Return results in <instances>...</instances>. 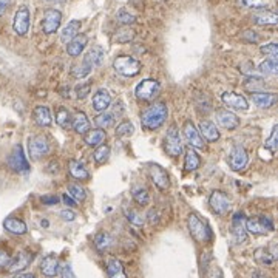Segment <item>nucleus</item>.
I'll return each instance as SVG.
<instances>
[{
  "mask_svg": "<svg viewBox=\"0 0 278 278\" xmlns=\"http://www.w3.org/2000/svg\"><path fill=\"white\" fill-rule=\"evenodd\" d=\"M168 116V108L164 102H153L141 113V124L147 130L160 128Z\"/></svg>",
  "mask_w": 278,
  "mask_h": 278,
  "instance_id": "nucleus-1",
  "label": "nucleus"
},
{
  "mask_svg": "<svg viewBox=\"0 0 278 278\" xmlns=\"http://www.w3.org/2000/svg\"><path fill=\"white\" fill-rule=\"evenodd\" d=\"M187 226L192 236L198 243H208L213 238V232L210 227H208V224L193 212L187 216Z\"/></svg>",
  "mask_w": 278,
  "mask_h": 278,
  "instance_id": "nucleus-2",
  "label": "nucleus"
},
{
  "mask_svg": "<svg viewBox=\"0 0 278 278\" xmlns=\"http://www.w3.org/2000/svg\"><path fill=\"white\" fill-rule=\"evenodd\" d=\"M160 93H161V84L156 79H144L135 88V96L139 101H145V102L155 101L160 96Z\"/></svg>",
  "mask_w": 278,
  "mask_h": 278,
  "instance_id": "nucleus-3",
  "label": "nucleus"
},
{
  "mask_svg": "<svg viewBox=\"0 0 278 278\" xmlns=\"http://www.w3.org/2000/svg\"><path fill=\"white\" fill-rule=\"evenodd\" d=\"M113 68L121 76L132 77L141 71V62L132 56H117L113 61Z\"/></svg>",
  "mask_w": 278,
  "mask_h": 278,
  "instance_id": "nucleus-4",
  "label": "nucleus"
},
{
  "mask_svg": "<svg viewBox=\"0 0 278 278\" xmlns=\"http://www.w3.org/2000/svg\"><path fill=\"white\" fill-rule=\"evenodd\" d=\"M6 162H8V167L16 173H28L29 172V162L26 160V155L21 144H16L13 147Z\"/></svg>",
  "mask_w": 278,
  "mask_h": 278,
  "instance_id": "nucleus-5",
  "label": "nucleus"
},
{
  "mask_svg": "<svg viewBox=\"0 0 278 278\" xmlns=\"http://www.w3.org/2000/svg\"><path fill=\"white\" fill-rule=\"evenodd\" d=\"M249 164V155L241 144H233L229 153V165L233 172H243Z\"/></svg>",
  "mask_w": 278,
  "mask_h": 278,
  "instance_id": "nucleus-6",
  "label": "nucleus"
},
{
  "mask_svg": "<svg viewBox=\"0 0 278 278\" xmlns=\"http://www.w3.org/2000/svg\"><path fill=\"white\" fill-rule=\"evenodd\" d=\"M164 147L165 152L170 156H180L183 153V141H181V135L178 132L176 125H170V128L165 133L164 139Z\"/></svg>",
  "mask_w": 278,
  "mask_h": 278,
  "instance_id": "nucleus-7",
  "label": "nucleus"
},
{
  "mask_svg": "<svg viewBox=\"0 0 278 278\" xmlns=\"http://www.w3.org/2000/svg\"><path fill=\"white\" fill-rule=\"evenodd\" d=\"M28 152L33 160H41L49 153V142L42 135L31 136L28 139Z\"/></svg>",
  "mask_w": 278,
  "mask_h": 278,
  "instance_id": "nucleus-8",
  "label": "nucleus"
},
{
  "mask_svg": "<svg viewBox=\"0 0 278 278\" xmlns=\"http://www.w3.org/2000/svg\"><path fill=\"white\" fill-rule=\"evenodd\" d=\"M208 204H210L212 210L216 215H226V213H229V210L232 208V203H231L229 195H226L221 190L212 192L210 198H208Z\"/></svg>",
  "mask_w": 278,
  "mask_h": 278,
  "instance_id": "nucleus-9",
  "label": "nucleus"
},
{
  "mask_svg": "<svg viewBox=\"0 0 278 278\" xmlns=\"http://www.w3.org/2000/svg\"><path fill=\"white\" fill-rule=\"evenodd\" d=\"M148 173L153 184L160 188V190H167L170 187V176H168L165 168H162L160 164H150L148 165Z\"/></svg>",
  "mask_w": 278,
  "mask_h": 278,
  "instance_id": "nucleus-10",
  "label": "nucleus"
},
{
  "mask_svg": "<svg viewBox=\"0 0 278 278\" xmlns=\"http://www.w3.org/2000/svg\"><path fill=\"white\" fill-rule=\"evenodd\" d=\"M62 23V13L59 9H46L44 14V21H42V29L45 34H53L56 33L59 26Z\"/></svg>",
  "mask_w": 278,
  "mask_h": 278,
  "instance_id": "nucleus-11",
  "label": "nucleus"
},
{
  "mask_svg": "<svg viewBox=\"0 0 278 278\" xmlns=\"http://www.w3.org/2000/svg\"><path fill=\"white\" fill-rule=\"evenodd\" d=\"M33 258H34V255L31 252L22 251V252H19L14 258L9 260V263H8V266L5 267V269L8 272H11V274H17V272L26 269V267L29 266V263L33 261Z\"/></svg>",
  "mask_w": 278,
  "mask_h": 278,
  "instance_id": "nucleus-12",
  "label": "nucleus"
},
{
  "mask_svg": "<svg viewBox=\"0 0 278 278\" xmlns=\"http://www.w3.org/2000/svg\"><path fill=\"white\" fill-rule=\"evenodd\" d=\"M183 133L184 138L187 139V142L190 144V147L195 148H200V150H204L206 145H204V139L200 135V130L195 127V124L192 121H185L184 127H183Z\"/></svg>",
  "mask_w": 278,
  "mask_h": 278,
  "instance_id": "nucleus-13",
  "label": "nucleus"
},
{
  "mask_svg": "<svg viewBox=\"0 0 278 278\" xmlns=\"http://www.w3.org/2000/svg\"><path fill=\"white\" fill-rule=\"evenodd\" d=\"M216 124L220 127H224L227 130H235L236 127H240L241 121L235 113H232L227 108H218L216 110Z\"/></svg>",
  "mask_w": 278,
  "mask_h": 278,
  "instance_id": "nucleus-14",
  "label": "nucleus"
},
{
  "mask_svg": "<svg viewBox=\"0 0 278 278\" xmlns=\"http://www.w3.org/2000/svg\"><path fill=\"white\" fill-rule=\"evenodd\" d=\"M13 28L16 34L19 36H25L29 29V9L26 6H21L14 14V21H13Z\"/></svg>",
  "mask_w": 278,
  "mask_h": 278,
  "instance_id": "nucleus-15",
  "label": "nucleus"
},
{
  "mask_svg": "<svg viewBox=\"0 0 278 278\" xmlns=\"http://www.w3.org/2000/svg\"><path fill=\"white\" fill-rule=\"evenodd\" d=\"M232 235L236 243L246 241V215L244 212H236L232 218Z\"/></svg>",
  "mask_w": 278,
  "mask_h": 278,
  "instance_id": "nucleus-16",
  "label": "nucleus"
},
{
  "mask_svg": "<svg viewBox=\"0 0 278 278\" xmlns=\"http://www.w3.org/2000/svg\"><path fill=\"white\" fill-rule=\"evenodd\" d=\"M221 101L224 102V105H227L229 108H233V110H243L246 112L249 108V102L246 101V97L238 94V93H232V92H226L221 94Z\"/></svg>",
  "mask_w": 278,
  "mask_h": 278,
  "instance_id": "nucleus-17",
  "label": "nucleus"
},
{
  "mask_svg": "<svg viewBox=\"0 0 278 278\" xmlns=\"http://www.w3.org/2000/svg\"><path fill=\"white\" fill-rule=\"evenodd\" d=\"M252 102L260 107V108H271L277 104L278 96L277 93H269V92H261V93H251Z\"/></svg>",
  "mask_w": 278,
  "mask_h": 278,
  "instance_id": "nucleus-18",
  "label": "nucleus"
},
{
  "mask_svg": "<svg viewBox=\"0 0 278 278\" xmlns=\"http://www.w3.org/2000/svg\"><path fill=\"white\" fill-rule=\"evenodd\" d=\"M112 105V96L108 93L105 88H101L93 94V102L92 107L94 108L96 112H105L108 107Z\"/></svg>",
  "mask_w": 278,
  "mask_h": 278,
  "instance_id": "nucleus-19",
  "label": "nucleus"
},
{
  "mask_svg": "<svg viewBox=\"0 0 278 278\" xmlns=\"http://www.w3.org/2000/svg\"><path fill=\"white\" fill-rule=\"evenodd\" d=\"M33 117H34V122L39 127H49L53 124L51 112H49V108L45 105H37L33 110Z\"/></svg>",
  "mask_w": 278,
  "mask_h": 278,
  "instance_id": "nucleus-20",
  "label": "nucleus"
},
{
  "mask_svg": "<svg viewBox=\"0 0 278 278\" xmlns=\"http://www.w3.org/2000/svg\"><path fill=\"white\" fill-rule=\"evenodd\" d=\"M87 44H88V37L85 34H81V36L77 34L71 42L67 44V53L71 56V57L81 56V53L85 49Z\"/></svg>",
  "mask_w": 278,
  "mask_h": 278,
  "instance_id": "nucleus-21",
  "label": "nucleus"
},
{
  "mask_svg": "<svg viewBox=\"0 0 278 278\" xmlns=\"http://www.w3.org/2000/svg\"><path fill=\"white\" fill-rule=\"evenodd\" d=\"M200 135L203 139H207L208 142H215L220 139V130L212 121H203L200 124Z\"/></svg>",
  "mask_w": 278,
  "mask_h": 278,
  "instance_id": "nucleus-22",
  "label": "nucleus"
},
{
  "mask_svg": "<svg viewBox=\"0 0 278 278\" xmlns=\"http://www.w3.org/2000/svg\"><path fill=\"white\" fill-rule=\"evenodd\" d=\"M41 271L44 275L53 278L59 274V260L56 255H46L41 263Z\"/></svg>",
  "mask_w": 278,
  "mask_h": 278,
  "instance_id": "nucleus-23",
  "label": "nucleus"
},
{
  "mask_svg": "<svg viewBox=\"0 0 278 278\" xmlns=\"http://www.w3.org/2000/svg\"><path fill=\"white\" fill-rule=\"evenodd\" d=\"M3 227L9 233H14V235H25L28 231L26 224L22 220H19V218H14V216H8L3 221Z\"/></svg>",
  "mask_w": 278,
  "mask_h": 278,
  "instance_id": "nucleus-24",
  "label": "nucleus"
},
{
  "mask_svg": "<svg viewBox=\"0 0 278 278\" xmlns=\"http://www.w3.org/2000/svg\"><path fill=\"white\" fill-rule=\"evenodd\" d=\"M71 127L77 135H85L90 130V121H88V117L84 112H79L71 119Z\"/></svg>",
  "mask_w": 278,
  "mask_h": 278,
  "instance_id": "nucleus-25",
  "label": "nucleus"
},
{
  "mask_svg": "<svg viewBox=\"0 0 278 278\" xmlns=\"http://www.w3.org/2000/svg\"><path fill=\"white\" fill-rule=\"evenodd\" d=\"M79 29H81V21H70V22L62 28L61 41H62L64 44L71 42L73 39L79 34Z\"/></svg>",
  "mask_w": 278,
  "mask_h": 278,
  "instance_id": "nucleus-26",
  "label": "nucleus"
},
{
  "mask_svg": "<svg viewBox=\"0 0 278 278\" xmlns=\"http://www.w3.org/2000/svg\"><path fill=\"white\" fill-rule=\"evenodd\" d=\"M107 133L105 130H101V128H94V130H88L84 136V141L87 145L90 147H99L102 145V142L105 141Z\"/></svg>",
  "mask_w": 278,
  "mask_h": 278,
  "instance_id": "nucleus-27",
  "label": "nucleus"
},
{
  "mask_svg": "<svg viewBox=\"0 0 278 278\" xmlns=\"http://www.w3.org/2000/svg\"><path fill=\"white\" fill-rule=\"evenodd\" d=\"M107 274H108V278H128L122 263L119 261L117 258H110V260H108Z\"/></svg>",
  "mask_w": 278,
  "mask_h": 278,
  "instance_id": "nucleus-28",
  "label": "nucleus"
},
{
  "mask_svg": "<svg viewBox=\"0 0 278 278\" xmlns=\"http://www.w3.org/2000/svg\"><path fill=\"white\" fill-rule=\"evenodd\" d=\"M68 170H70V175H71L74 180H79V181H85L90 178V173H88V170L84 167L82 162L79 161H70L68 162Z\"/></svg>",
  "mask_w": 278,
  "mask_h": 278,
  "instance_id": "nucleus-29",
  "label": "nucleus"
},
{
  "mask_svg": "<svg viewBox=\"0 0 278 278\" xmlns=\"http://www.w3.org/2000/svg\"><path fill=\"white\" fill-rule=\"evenodd\" d=\"M200 165H201V158L190 147L188 150H185V155H184V167H185V170L187 172H195L196 168H200Z\"/></svg>",
  "mask_w": 278,
  "mask_h": 278,
  "instance_id": "nucleus-30",
  "label": "nucleus"
},
{
  "mask_svg": "<svg viewBox=\"0 0 278 278\" xmlns=\"http://www.w3.org/2000/svg\"><path fill=\"white\" fill-rule=\"evenodd\" d=\"M102 59H104V49L101 46H93V48H90V51L85 54L82 62H85L87 65H90L93 68V67L101 65Z\"/></svg>",
  "mask_w": 278,
  "mask_h": 278,
  "instance_id": "nucleus-31",
  "label": "nucleus"
},
{
  "mask_svg": "<svg viewBox=\"0 0 278 278\" xmlns=\"http://www.w3.org/2000/svg\"><path fill=\"white\" fill-rule=\"evenodd\" d=\"M246 232L254 235H267L269 231L263 226L260 218H246Z\"/></svg>",
  "mask_w": 278,
  "mask_h": 278,
  "instance_id": "nucleus-32",
  "label": "nucleus"
},
{
  "mask_svg": "<svg viewBox=\"0 0 278 278\" xmlns=\"http://www.w3.org/2000/svg\"><path fill=\"white\" fill-rule=\"evenodd\" d=\"M254 22L256 25H275L278 22V16L274 11H261L254 14Z\"/></svg>",
  "mask_w": 278,
  "mask_h": 278,
  "instance_id": "nucleus-33",
  "label": "nucleus"
},
{
  "mask_svg": "<svg viewBox=\"0 0 278 278\" xmlns=\"http://www.w3.org/2000/svg\"><path fill=\"white\" fill-rule=\"evenodd\" d=\"M258 73L263 76H275L278 73V62L277 59H269L267 57L266 61H263L258 67Z\"/></svg>",
  "mask_w": 278,
  "mask_h": 278,
  "instance_id": "nucleus-34",
  "label": "nucleus"
},
{
  "mask_svg": "<svg viewBox=\"0 0 278 278\" xmlns=\"http://www.w3.org/2000/svg\"><path fill=\"white\" fill-rule=\"evenodd\" d=\"M94 246L99 252H105L112 246V236L107 232H99L94 236Z\"/></svg>",
  "mask_w": 278,
  "mask_h": 278,
  "instance_id": "nucleus-35",
  "label": "nucleus"
},
{
  "mask_svg": "<svg viewBox=\"0 0 278 278\" xmlns=\"http://www.w3.org/2000/svg\"><path fill=\"white\" fill-rule=\"evenodd\" d=\"M94 124L101 128V130H107L108 127H113L115 125V116L112 113H105L102 112L101 115H97L94 117Z\"/></svg>",
  "mask_w": 278,
  "mask_h": 278,
  "instance_id": "nucleus-36",
  "label": "nucleus"
},
{
  "mask_svg": "<svg viewBox=\"0 0 278 278\" xmlns=\"http://www.w3.org/2000/svg\"><path fill=\"white\" fill-rule=\"evenodd\" d=\"M56 124L64 128H68L71 125V115L65 107H59L56 110Z\"/></svg>",
  "mask_w": 278,
  "mask_h": 278,
  "instance_id": "nucleus-37",
  "label": "nucleus"
},
{
  "mask_svg": "<svg viewBox=\"0 0 278 278\" xmlns=\"http://www.w3.org/2000/svg\"><path fill=\"white\" fill-rule=\"evenodd\" d=\"M254 256H255V260L263 266H271L277 260V258L269 252V249H258Z\"/></svg>",
  "mask_w": 278,
  "mask_h": 278,
  "instance_id": "nucleus-38",
  "label": "nucleus"
},
{
  "mask_svg": "<svg viewBox=\"0 0 278 278\" xmlns=\"http://www.w3.org/2000/svg\"><path fill=\"white\" fill-rule=\"evenodd\" d=\"M93 158H94L96 164H105V161L110 158V147L104 145V144L96 147V150L93 153Z\"/></svg>",
  "mask_w": 278,
  "mask_h": 278,
  "instance_id": "nucleus-39",
  "label": "nucleus"
},
{
  "mask_svg": "<svg viewBox=\"0 0 278 278\" xmlns=\"http://www.w3.org/2000/svg\"><path fill=\"white\" fill-rule=\"evenodd\" d=\"M133 198L139 206H147L150 203V193L144 187H135L133 188Z\"/></svg>",
  "mask_w": 278,
  "mask_h": 278,
  "instance_id": "nucleus-40",
  "label": "nucleus"
},
{
  "mask_svg": "<svg viewBox=\"0 0 278 278\" xmlns=\"http://www.w3.org/2000/svg\"><path fill=\"white\" fill-rule=\"evenodd\" d=\"M68 193L74 198L76 203H82L85 198H87L85 188L81 187V185H77V184H68Z\"/></svg>",
  "mask_w": 278,
  "mask_h": 278,
  "instance_id": "nucleus-41",
  "label": "nucleus"
},
{
  "mask_svg": "<svg viewBox=\"0 0 278 278\" xmlns=\"http://www.w3.org/2000/svg\"><path fill=\"white\" fill-rule=\"evenodd\" d=\"M244 88L249 93H261L260 90H263L264 85H263V81L260 77H249L244 84Z\"/></svg>",
  "mask_w": 278,
  "mask_h": 278,
  "instance_id": "nucleus-42",
  "label": "nucleus"
},
{
  "mask_svg": "<svg viewBox=\"0 0 278 278\" xmlns=\"http://www.w3.org/2000/svg\"><path fill=\"white\" fill-rule=\"evenodd\" d=\"M264 147H266L271 153H275V152H277V148H278V125H274L272 132H271V136L266 139Z\"/></svg>",
  "mask_w": 278,
  "mask_h": 278,
  "instance_id": "nucleus-43",
  "label": "nucleus"
},
{
  "mask_svg": "<svg viewBox=\"0 0 278 278\" xmlns=\"http://www.w3.org/2000/svg\"><path fill=\"white\" fill-rule=\"evenodd\" d=\"M124 213L127 216V220L130 221L133 226H138V227H142L144 224V218L141 216V213H138L133 208H128V207H124Z\"/></svg>",
  "mask_w": 278,
  "mask_h": 278,
  "instance_id": "nucleus-44",
  "label": "nucleus"
},
{
  "mask_svg": "<svg viewBox=\"0 0 278 278\" xmlns=\"http://www.w3.org/2000/svg\"><path fill=\"white\" fill-rule=\"evenodd\" d=\"M135 132V127L130 121H122L116 127V136L117 138H125V136H132Z\"/></svg>",
  "mask_w": 278,
  "mask_h": 278,
  "instance_id": "nucleus-45",
  "label": "nucleus"
},
{
  "mask_svg": "<svg viewBox=\"0 0 278 278\" xmlns=\"http://www.w3.org/2000/svg\"><path fill=\"white\" fill-rule=\"evenodd\" d=\"M133 37H135V31H133V29H130V28H122V29H119V31L116 33L115 41L119 42V44H125V42L133 41Z\"/></svg>",
  "mask_w": 278,
  "mask_h": 278,
  "instance_id": "nucleus-46",
  "label": "nucleus"
},
{
  "mask_svg": "<svg viewBox=\"0 0 278 278\" xmlns=\"http://www.w3.org/2000/svg\"><path fill=\"white\" fill-rule=\"evenodd\" d=\"M116 21L122 25H132L136 22V17L132 13H128L127 9H119L116 13Z\"/></svg>",
  "mask_w": 278,
  "mask_h": 278,
  "instance_id": "nucleus-47",
  "label": "nucleus"
},
{
  "mask_svg": "<svg viewBox=\"0 0 278 278\" xmlns=\"http://www.w3.org/2000/svg\"><path fill=\"white\" fill-rule=\"evenodd\" d=\"M92 67L90 65H87L85 62H82L81 65H77V67H74L73 68V74H74V77H77V79H82V77H85V76H88L92 73Z\"/></svg>",
  "mask_w": 278,
  "mask_h": 278,
  "instance_id": "nucleus-48",
  "label": "nucleus"
},
{
  "mask_svg": "<svg viewBox=\"0 0 278 278\" xmlns=\"http://www.w3.org/2000/svg\"><path fill=\"white\" fill-rule=\"evenodd\" d=\"M260 51L266 56H269V59H277L278 56V45L277 44H266L260 48Z\"/></svg>",
  "mask_w": 278,
  "mask_h": 278,
  "instance_id": "nucleus-49",
  "label": "nucleus"
},
{
  "mask_svg": "<svg viewBox=\"0 0 278 278\" xmlns=\"http://www.w3.org/2000/svg\"><path fill=\"white\" fill-rule=\"evenodd\" d=\"M241 3L246 8L260 9V8H267V5H269V0H241Z\"/></svg>",
  "mask_w": 278,
  "mask_h": 278,
  "instance_id": "nucleus-50",
  "label": "nucleus"
},
{
  "mask_svg": "<svg viewBox=\"0 0 278 278\" xmlns=\"http://www.w3.org/2000/svg\"><path fill=\"white\" fill-rule=\"evenodd\" d=\"M90 90H92V84L90 82H85V84H81L76 87V94L79 99H84L90 94Z\"/></svg>",
  "mask_w": 278,
  "mask_h": 278,
  "instance_id": "nucleus-51",
  "label": "nucleus"
},
{
  "mask_svg": "<svg viewBox=\"0 0 278 278\" xmlns=\"http://www.w3.org/2000/svg\"><path fill=\"white\" fill-rule=\"evenodd\" d=\"M207 278H223V272L218 266H210L207 269Z\"/></svg>",
  "mask_w": 278,
  "mask_h": 278,
  "instance_id": "nucleus-52",
  "label": "nucleus"
},
{
  "mask_svg": "<svg viewBox=\"0 0 278 278\" xmlns=\"http://www.w3.org/2000/svg\"><path fill=\"white\" fill-rule=\"evenodd\" d=\"M147 220L150 224L156 226L158 223H160V213H158V210H155V208H150L147 213Z\"/></svg>",
  "mask_w": 278,
  "mask_h": 278,
  "instance_id": "nucleus-53",
  "label": "nucleus"
},
{
  "mask_svg": "<svg viewBox=\"0 0 278 278\" xmlns=\"http://www.w3.org/2000/svg\"><path fill=\"white\" fill-rule=\"evenodd\" d=\"M61 277H62V278H76V275H74V271H73L71 264H65V266L62 267Z\"/></svg>",
  "mask_w": 278,
  "mask_h": 278,
  "instance_id": "nucleus-54",
  "label": "nucleus"
},
{
  "mask_svg": "<svg viewBox=\"0 0 278 278\" xmlns=\"http://www.w3.org/2000/svg\"><path fill=\"white\" fill-rule=\"evenodd\" d=\"M42 203L46 204V206H56L59 203V196H56V195H45V196H42Z\"/></svg>",
  "mask_w": 278,
  "mask_h": 278,
  "instance_id": "nucleus-55",
  "label": "nucleus"
},
{
  "mask_svg": "<svg viewBox=\"0 0 278 278\" xmlns=\"http://www.w3.org/2000/svg\"><path fill=\"white\" fill-rule=\"evenodd\" d=\"M61 218L64 221H73L76 218V213L71 210V208H65V210L61 212Z\"/></svg>",
  "mask_w": 278,
  "mask_h": 278,
  "instance_id": "nucleus-56",
  "label": "nucleus"
},
{
  "mask_svg": "<svg viewBox=\"0 0 278 278\" xmlns=\"http://www.w3.org/2000/svg\"><path fill=\"white\" fill-rule=\"evenodd\" d=\"M9 260H11V256H9L5 251L0 249V269H3V267L8 266Z\"/></svg>",
  "mask_w": 278,
  "mask_h": 278,
  "instance_id": "nucleus-57",
  "label": "nucleus"
},
{
  "mask_svg": "<svg viewBox=\"0 0 278 278\" xmlns=\"http://www.w3.org/2000/svg\"><path fill=\"white\" fill-rule=\"evenodd\" d=\"M243 39L247 42H256L258 41V36L254 31H244L243 33Z\"/></svg>",
  "mask_w": 278,
  "mask_h": 278,
  "instance_id": "nucleus-58",
  "label": "nucleus"
},
{
  "mask_svg": "<svg viewBox=\"0 0 278 278\" xmlns=\"http://www.w3.org/2000/svg\"><path fill=\"white\" fill-rule=\"evenodd\" d=\"M9 3H11V0H0V16H3L5 11L8 9Z\"/></svg>",
  "mask_w": 278,
  "mask_h": 278,
  "instance_id": "nucleus-59",
  "label": "nucleus"
},
{
  "mask_svg": "<svg viewBox=\"0 0 278 278\" xmlns=\"http://www.w3.org/2000/svg\"><path fill=\"white\" fill-rule=\"evenodd\" d=\"M62 200H64V203H65L67 206H71V207H74V206L77 204V203H76V201H73L71 198H70L68 195H64V196H62Z\"/></svg>",
  "mask_w": 278,
  "mask_h": 278,
  "instance_id": "nucleus-60",
  "label": "nucleus"
},
{
  "mask_svg": "<svg viewBox=\"0 0 278 278\" xmlns=\"http://www.w3.org/2000/svg\"><path fill=\"white\" fill-rule=\"evenodd\" d=\"M13 278H36V275H33V274H19V275H16Z\"/></svg>",
  "mask_w": 278,
  "mask_h": 278,
  "instance_id": "nucleus-61",
  "label": "nucleus"
},
{
  "mask_svg": "<svg viewBox=\"0 0 278 278\" xmlns=\"http://www.w3.org/2000/svg\"><path fill=\"white\" fill-rule=\"evenodd\" d=\"M41 224H42L44 227H48V221H46V220H44V221H42Z\"/></svg>",
  "mask_w": 278,
  "mask_h": 278,
  "instance_id": "nucleus-62",
  "label": "nucleus"
},
{
  "mask_svg": "<svg viewBox=\"0 0 278 278\" xmlns=\"http://www.w3.org/2000/svg\"><path fill=\"white\" fill-rule=\"evenodd\" d=\"M48 2H61V3H64L65 0H48Z\"/></svg>",
  "mask_w": 278,
  "mask_h": 278,
  "instance_id": "nucleus-63",
  "label": "nucleus"
}]
</instances>
